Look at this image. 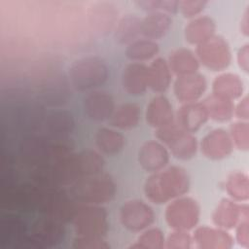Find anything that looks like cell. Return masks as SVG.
<instances>
[{
  "instance_id": "1",
  "label": "cell",
  "mask_w": 249,
  "mask_h": 249,
  "mask_svg": "<svg viewBox=\"0 0 249 249\" xmlns=\"http://www.w3.org/2000/svg\"><path fill=\"white\" fill-rule=\"evenodd\" d=\"M189 177L185 170L171 166L155 172L147 178L144 186L146 196L154 203H164L188 192Z\"/></svg>"
},
{
  "instance_id": "2",
  "label": "cell",
  "mask_w": 249,
  "mask_h": 249,
  "mask_svg": "<svg viewBox=\"0 0 249 249\" xmlns=\"http://www.w3.org/2000/svg\"><path fill=\"white\" fill-rule=\"evenodd\" d=\"M69 187V195L80 204L100 205L112 200L116 194L111 177L100 173L84 177Z\"/></svg>"
},
{
  "instance_id": "3",
  "label": "cell",
  "mask_w": 249,
  "mask_h": 249,
  "mask_svg": "<svg viewBox=\"0 0 249 249\" xmlns=\"http://www.w3.org/2000/svg\"><path fill=\"white\" fill-rule=\"evenodd\" d=\"M108 67L98 56H83L69 67L68 76L71 85L79 91L91 90L103 85L108 79Z\"/></svg>"
},
{
  "instance_id": "4",
  "label": "cell",
  "mask_w": 249,
  "mask_h": 249,
  "mask_svg": "<svg viewBox=\"0 0 249 249\" xmlns=\"http://www.w3.org/2000/svg\"><path fill=\"white\" fill-rule=\"evenodd\" d=\"M80 203L62 187H45L38 211L61 223L71 222Z\"/></svg>"
},
{
  "instance_id": "5",
  "label": "cell",
  "mask_w": 249,
  "mask_h": 249,
  "mask_svg": "<svg viewBox=\"0 0 249 249\" xmlns=\"http://www.w3.org/2000/svg\"><path fill=\"white\" fill-rule=\"evenodd\" d=\"M63 223L44 216L36 220L25 236L20 249H45L58 245L64 239Z\"/></svg>"
},
{
  "instance_id": "6",
  "label": "cell",
  "mask_w": 249,
  "mask_h": 249,
  "mask_svg": "<svg viewBox=\"0 0 249 249\" xmlns=\"http://www.w3.org/2000/svg\"><path fill=\"white\" fill-rule=\"evenodd\" d=\"M72 224L77 235L102 237L108 230L107 212L99 205L80 204Z\"/></svg>"
},
{
  "instance_id": "7",
  "label": "cell",
  "mask_w": 249,
  "mask_h": 249,
  "mask_svg": "<svg viewBox=\"0 0 249 249\" xmlns=\"http://www.w3.org/2000/svg\"><path fill=\"white\" fill-rule=\"evenodd\" d=\"M157 137L165 143L171 154L180 160L192 159L197 149L196 137L191 132L182 129L176 123L157 129Z\"/></svg>"
},
{
  "instance_id": "8",
  "label": "cell",
  "mask_w": 249,
  "mask_h": 249,
  "mask_svg": "<svg viewBox=\"0 0 249 249\" xmlns=\"http://www.w3.org/2000/svg\"><path fill=\"white\" fill-rule=\"evenodd\" d=\"M199 206L191 197H180L170 202L165 210V219L176 231L193 229L198 222Z\"/></svg>"
},
{
  "instance_id": "9",
  "label": "cell",
  "mask_w": 249,
  "mask_h": 249,
  "mask_svg": "<svg viewBox=\"0 0 249 249\" xmlns=\"http://www.w3.org/2000/svg\"><path fill=\"white\" fill-rule=\"evenodd\" d=\"M18 153L21 160L33 168L51 162L52 139L47 135L28 134L19 143Z\"/></svg>"
},
{
  "instance_id": "10",
  "label": "cell",
  "mask_w": 249,
  "mask_h": 249,
  "mask_svg": "<svg viewBox=\"0 0 249 249\" xmlns=\"http://www.w3.org/2000/svg\"><path fill=\"white\" fill-rule=\"evenodd\" d=\"M199 60L212 71L226 69L231 59L230 47L221 36H213L196 48Z\"/></svg>"
},
{
  "instance_id": "11",
  "label": "cell",
  "mask_w": 249,
  "mask_h": 249,
  "mask_svg": "<svg viewBox=\"0 0 249 249\" xmlns=\"http://www.w3.org/2000/svg\"><path fill=\"white\" fill-rule=\"evenodd\" d=\"M153 209L142 200H129L120 209V220L123 226L131 231H140L154 222Z\"/></svg>"
},
{
  "instance_id": "12",
  "label": "cell",
  "mask_w": 249,
  "mask_h": 249,
  "mask_svg": "<svg viewBox=\"0 0 249 249\" xmlns=\"http://www.w3.org/2000/svg\"><path fill=\"white\" fill-rule=\"evenodd\" d=\"M83 109L89 120L102 122L111 118L115 111V103L111 94L105 91L92 90L85 95Z\"/></svg>"
},
{
  "instance_id": "13",
  "label": "cell",
  "mask_w": 249,
  "mask_h": 249,
  "mask_svg": "<svg viewBox=\"0 0 249 249\" xmlns=\"http://www.w3.org/2000/svg\"><path fill=\"white\" fill-rule=\"evenodd\" d=\"M27 235L26 223L17 215H8L0 222V244L11 249H20Z\"/></svg>"
},
{
  "instance_id": "14",
  "label": "cell",
  "mask_w": 249,
  "mask_h": 249,
  "mask_svg": "<svg viewBox=\"0 0 249 249\" xmlns=\"http://www.w3.org/2000/svg\"><path fill=\"white\" fill-rule=\"evenodd\" d=\"M213 222L222 229H232L241 220L248 219V205L237 204L233 200L224 198L213 213Z\"/></svg>"
},
{
  "instance_id": "15",
  "label": "cell",
  "mask_w": 249,
  "mask_h": 249,
  "mask_svg": "<svg viewBox=\"0 0 249 249\" xmlns=\"http://www.w3.org/2000/svg\"><path fill=\"white\" fill-rule=\"evenodd\" d=\"M206 86V80L203 75L195 73L178 76L174 83V94L181 102H196L204 93Z\"/></svg>"
},
{
  "instance_id": "16",
  "label": "cell",
  "mask_w": 249,
  "mask_h": 249,
  "mask_svg": "<svg viewBox=\"0 0 249 249\" xmlns=\"http://www.w3.org/2000/svg\"><path fill=\"white\" fill-rule=\"evenodd\" d=\"M203 155L211 160L228 157L233 148L231 136L222 128H217L205 135L200 144Z\"/></svg>"
},
{
  "instance_id": "17",
  "label": "cell",
  "mask_w": 249,
  "mask_h": 249,
  "mask_svg": "<svg viewBox=\"0 0 249 249\" xmlns=\"http://www.w3.org/2000/svg\"><path fill=\"white\" fill-rule=\"evenodd\" d=\"M42 126L51 139L66 138L75 128V120L69 111L55 110L46 114Z\"/></svg>"
},
{
  "instance_id": "18",
  "label": "cell",
  "mask_w": 249,
  "mask_h": 249,
  "mask_svg": "<svg viewBox=\"0 0 249 249\" xmlns=\"http://www.w3.org/2000/svg\"><path fill=\"white\" fill-rule=\"evenodd\" d=\"M138 161L146 171L157 172L166 166L169 161V154L160 143L148 141L139 149Z\"/></svg>"
},
{
  "instance_id": "19",
  "label": "cell",
  "mask_w": 249,
  "mask_h": 249,
  "mask_svg": "<svg viewBox=\"0 0 249 249\" xmlns=\"http://www.w3.org/2000/svg\"><path fill=\"white\" fill-rule=\"evenodd\" d=\"M46 113L43 105L38 102H27L16 108L14 118L16 126L19 129L32 132L37 130L45 120Z\"/></svg>"
},
{
  "instance_id": "20",
  "label": "cell",
  "mask_w": 249,
  "mask_h": 249,
  "mask_svg": "<svg viewBox=\"0 0 249 249\" xmlns=\"http://www.w3.org/2000/svg\"><path fill=\"white\" fill-rule=\"evenodd\" d=\"M122 85L130 95L144 94L148 88V67L140 62L127 64L122 73Z\"/></svg>"
},
{
  "instance_id": "21",
  "label": "cell",
  "mask_w": 249,
  "mask_h": 249,
  "mask_svg": "<svg viewBox=\"0 0 249 249\" xmlns=\"http://www.w3.org/2000/svg\"><path fill=\"white\" fill-rule=\"evenodd\" d=\"M208 114L202 102L185 103L177 113V124L188 132L199 129L207 121Z\"/></svg>"
},
{
  "instance_id": "22",
  "label": "cell",
  "mask_w": 249,
  "mask_h": 249,
  "mask_svg": "<svg viewBox=\"0 0 249 249\" xmlns=\"http://www.w3.org/2000/svg\"><path fill=\"white\" fill-rule=\"evenodd\" d=\"M147 123L157 129L164 127L173 123V111L169 100L162 95L154 97L147 105Z\"/></svg>"
},
{
  "instance_id": "23",
  "label": "cell",
  "mask_w": 249,
  "mask_h": 249,
  "mask_svg": "<svg viewBox=\"0 0 249 249\" xmlns=\"http://www.w3.org/2000/svg\"><path fill=\"white\" fill-rule=\"evenodd\" d=\"M172 19L168 14L153 12L141 19V35L155 41L163 38L171 27Z\"/></svg>"
},
{
  "instance_id": "24",
  "label": "cell",
  "mask_w": 249,
  "mask_h": 249,
  "mask_svg": "<svg viewBox=\"0 0 249 249\" xmlns=\"http://www.w3.org/2000/svg\"><path fill=\"white\" fill-rule=\"evenodd\" d=\"M194 241L199 248H231L232 237L225 231L208 227L198 228L194 234Z\"/></svg>"
},
{
  "instance_id": "25",
  "label": "cell",
  "mask_w": 249,
  "mask_h": 249,
  "mask_svg": "<svg viewBox=\"0 0 249 249\" xmlns=\"http://www.w3.org/2000/svg\"><path fill=\"white\" fill-rule=\"evenodd\" d=\"M215 30L214 20L207 16H202L193 19L185 27V37L190 44L198 46L212 38Z\"/></svg>"
},
{
  "instance_id": "26",
  "label": "cell",
  "mask_w": 249,
  "mask_h": 249,
  "mask_svg": "<svg viewBox=\"0 0 249 249\" xmlns=\"http://www.w3.org/2000/svg\"><path fill=\"white\" fill-rule=\"evenodd\" d=\"M171 81L168 63L161 57L154 59L148 66V87L157 93L164 92Z\"/></svg>"
},
{
  "instance_id": "27",
  "label": "cell",
  "mask_w": 249,
  "mask_h": 249,
  "mask_svg": "<svg viewBox=\"0 0 249 249\" xmlns=\"http://www.w3.org/2000/svg\"><path fill=\"white\" fill-rule=\"evenodd\" d=\"M141 19L136 15H125L117 23L114 31L116 42L121 45H129L138 40L141 35Z\"/></svg>"
},
{
  "instance_id": "28",
  "label": "cell",
  "mask_w": 249,
  "mask_h": 249,
  "mask_svg": "<svg viewBox=\"0 0 249 249\" xmlns=\"http://www.w3.org/2000/svg\"><path fill=\"white\" fill-rule=\"evenodd\" d=\"M212 89L213 94L232 101L242 95L243 83L237 75L225 73L216 77Z\"/></svg>"
},
{
  "instance_id": "29",
  "label": "cell",
  "mask_w": 249,
  "mask_h": 249,
  "mask_svg": "<svg viewBox=\"0 0 249 249\" xmlns=\"http://www.w3.org/2000/svg\"><path fill=\"white\" fill-rule=\"evenodd\" d=\"M168 66L178 76H185L196 73L199 64L190 50L178 49L170 53Z\"/></svg>"
},
{
  "instance_id": "30",
  "label": "cell",
  "mask_w": 249,
  "mask_h": 249,
  "mask_svg": "<svg viewBox=\"0 0 249 249\" xmlns=\"http://www.w3.org/2000/svg\"><path fill=\"white\" fill-rule=\"evenodd\" d=\"M95 143L101 152L113 156L119 154L123 150L124 146V137L112 128L101 127L95 134Z\"/></svg>"
},
{
  "instance_id": "31",
  "label": "cell",
  "mask_w": 249,
  "mask_h": 249,
  "mask_svg": "<svg viewBox=\"0 0 249 249\" xmlns=\"http://www.w3.org/2000/svg\"><path fill=\"white\" fill-rule=\"evenodd\" d=\"M140 120V109L134 103H125L114 111L110 118V124L121 129L136 126Z\"/></svg>"
},
{
  "instance_id": "32",
  "label": "cell",
  "mask_w": 249,
  "mask_h": 249,
  "mask_svg": "<svg viewBox=\"0 0 249 249\" xmlns=\"http://www.w3.org/2000/svg\"><path fill=\"white\" fill-rule=\"evenodd\" d=\"M202 103L206 108L208 117L214 121L226 122L229 121L233 115L234 106L232 101L227 98L212 93Z\"/></svg>"
},
{
  "instance_id": "33",
  "label": "cell",
  "mask_w": 249,
  "mask_h": 249,
  "mask_svg": "<svg viewBox=\"0 0 249 249\" xmlns=\"http://www.w3.org/2000/svg\"><path fill=\"white\" fill-rule=\"evenodd\" d=\"M92 13L90 15L91 24L96 27L98 32H107L110 30L117 18L118 12L114 9L110 3H98L93 5Z\"/></svg>"
},
{
  "instance_id": "34",
  "label": "cell",
  "mask_w": 249,
  "mask_h": 249,
  "mask_svg": "<svg viewBox=\"0 0 249 249\" xmlns=\"http://www.w3.org/2000/svg\"><path fill=\"white\" fill-rule=\"evenodd\" d=\"M158 52L159 45L155 41L138 39L127 45L125 49V56L134 62H141L153 58Z\"/></svg>"
},
{
  "instance_id": "35",
  "label": "cell",
  "mask_w": 249,
  "mask_h": 249,
  "mask_svg": "<svg viewBox=\"0 0 249 249\" xmlns=\"http://www.w3.org/2000/svg\"><path fill=\"white\" fill-rule=\"evenodd\" d=\"M229 196L237 201H246L249 197L248 177L243 172H232L226 183Z\"/></svg>"
},
{
  "instance_id": "36",
  "label": "cell",
  "mask_w": 249,
  "mask_h": 249,
  "mask_svg": "<svg viewBox=\"0 0 249 249\" xmlns=\"http://www.w3.org/2000/svg\"><path fill=\"white\" fill-rule=\"evenodd\" d=\"M81 172L84 177L96 175L101 172L104 166L103 158L95 151L86 150L77 154Z\"/></svg>"
},
{
  "instance_id": "37",
  "label": "cell",
  "mask_w": 249,
  "mask_h": 249,
  "mask_svg": "<svg viewBox=\"0 0 249 249\" xmlns=\"http://www.w3.org/2000/svg\"><path fill=\"white\" fill-rule=\"evenodd\" d=\"M164 237L159 229H150L139 235L137 243L131 245L132 248H162Z\"/></svg>"
},
{
  "instance_id": "38",
  "label": "cell",
  "mask_w": 249,
  "mask_h": 249,
  "mask_svg": "<svg viewBox=\"0 0 249 249\" xmlns=\"http://www.w3.org/2000/svg\"><path fill=\"white\" fill-rule=\"evenodd\" d=\"M135 4L141 9L153 12H161L165 14H175L178 11L179 1H168V0H144L136 1Z\"/></svg>"
},
{
  "instance_id": "39",
  "label": "cell",
  "mask_w": 249,
  "mask_h": 249,
  "mask_svg": "<svg viewBox=\"0 0 249 249\" xmlns=\"http://www.w3.org/2000/svg\"><path fill=\"white\" fill-rule=\"evenodd\" d=\"M231 138L232 143L240 150H248L249 125L245 121L234 123L231 125Z\"/></svg>"
},
{
  "instance_id": "40",
  "label": "cell",
  "mask_w": 249,
  "mask_h": 249,
  "mask_svg": "<svg viewBox=\"0 0 249 249\" xmlns=\"http://www.w3.org/2000/svg\"><path fill=\"white\" fill-rule=\"evenodd\" d=\"M72 247L81 249H106L109 247V244H107L102 237L99 236L77 235V237L73 240Z\"/></svg>"
},
{
  "instance_id": "41",
  "label": "cell",
  "mask_w": 249,
  "mask_h": 249,
  "mask_svg": "<svg viewBox=\"0 0 249 249\" xmlns=\"http://www.w3.org/2000/svg\"><path fill=\"white\" fill-rule=\"evenodd\" d=\"M206 5L207 1H179L178 10H180L184 17L194 18L200 14Z\"/></svg>"
},
{
  "instance_id": "42",
  "label": "cell",
  "mask_w": 249,
  "mask_h": 249,
  "mask_svg": "<svg viewBox=\"0 0 249 249\" xmlns=\"http://www.w3.org/2000/svg\"><path fill=\"white\" fill-rule=\"evenodd\" d=\"M192 237L185 231H176L172 232L167 239L168 248H190Z\"/></svg>"
},
{
  "instance_id": "43",
  "label": "cell",
  "mask_w": 249,
  "mask_h": 249,
  "mask_svg": "<svg viewBox=\"0 0 249 249\" xmlns=\"http://www.w3.org/2000/svg\"><path fill=\"white\" fill-rule=\"evenodd\" d=\"M63 89H66V87L65 85H61V83H54V85L52 84L50 89L45 91L44 99L47 103H50L52 105L56 104L58 100H60L61 98L63 99L65 93H68L67 90H63Z\"/></svg>"
},
{
  "instance_id": "44",
  "label": "cell",
  "mask_w": 249,
  "mask_h": 249,
  "mask_svg": "<svg viewBox=\"0 0 249 249\" xmlns=\"http://www.w3.org/2000/svg\"><path fill=\"white\" fill-rule=\"evenodd\" d=\"M236 239L238 243L244 247H248L249 244V230H248V219L241 220L237 224L236 228Z\"/></svg>"
},
{
  "instance_id": "45",
  "label": "cell",
  "mask_w": 249,
  "mask_h": 249,
  "mask_svg": "<svg viewBox=\"0 0 249 249\" xmlns=\"http://www.w3.org/2000/svg\"><path fill=\"white\" fill-rule=\"evenodd\" d=\"M249 104H248V96H244L236 105L235 109L233 110V114H235L236 118L240 119L241 121H247L249 117Z\"/></svg>"
},
{
  "instance_id": "46",
  "label": "cell",
  "mask_w": 249,
  "mask_h": 249,
  "mask_svg": "<svg viewBox=\"0 0 249 249\" xmlns=\"http://www.w3.org/2000/svg\"><path fill=\"white\" fill-rule=\"evenodd\" d=\"M249 45L245 44L242 46L238 53H237V62L239 67L244 71L248 72V67H249Z\"/></svg>"
},
{
  "instance_id": "47",
  "label": "cell",
  "mask_w": 249,
  "mask_h": 249,
  "mask_svg": "<svg viewBox=\"0 0 249 249\" xmlns=\"http://www.w3.org/2000/svg\"><path fill=\"white\" fill-rule=\"evenodd\" d=\"M248 16H249V13H248V10H246V12L244 13L243 15V18L241 19V24H240V28H241V32L244 34V35H248L249 34V25H248V22H249V19H248Z\"/></svg>"
}]
</instances>
